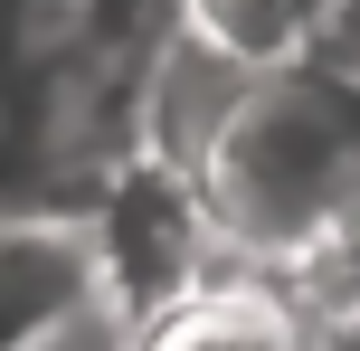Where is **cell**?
<instances>
[{
  "label": "cell",
  "instance_id": "1",
  "mask_svg": "<svg viewBox=\"0 0 360 351\" xmlns=\"http://www.w3.org/2000/svg\"><path fill=\"white\" fill-rule=\"evenodd\" d=\"M237 276L323 285L360 266V95L313 67L256 76L209 162L190 171Z\"/></svg>",
  "mask_w": 360,
  "mask_h": 351
},
{
  "label": "cell",
  "instance_id": "8",
  "mask_svg": "<svg viewBox=\"0 0 360 351\" xmlns=\"http://www.w3.org/2000/svg\"><path fill=\"white\" fill-rule=\"evenodd\" d=\"M29 171H38V86L0 67V209L10 190H29Z\"/></svg>",
  "mask_w": 360,
  "mask_h": 351
},
{
  "label": "cell",
  "instance_id": "3",
  "mask_svg": "<svg viewBox=\"0 0 360 351\" xmlns=\"http://www.w3.org/2000/svg\"><path fill=\"white\" fill-rule=\"evenodd\" d=\"M95 257L76 209L10 200L0 209V351H48L76 323H95Z\"/></svg>",
  "mask_w": 360,
  "mask_h": 351
},
{
  "label": "cell",
  "instance_id": "4",
  "mask_svg": "<svg viewBox=\"0 0 360 351\" xmlns=\"http://www.w3.org/2000/svg\"><path fill=\"white\" fill-rule=\"evenodd\" d=\"M247 86L256 76L237 67V57H218L199 29L171 19V38L143 57V152L171 162V171H199L209 143L228 133V114L247 105Z\"/></svg>",
  "mask_w": 360,
  "mask_h": 351
},
{
  "label": "cell",
  "instance_id": "9",
  "mask_svg": "<svg viewBox=\"0 0 360 351\" xmlns=\"http://www.w3.org/2000/svg\"><path fill=\"white\" fill-rule=\"evenodd\" d=\"M294 304H304V342L313 351H360V276H323Z\"/></svg>",
  "mask_w": 360,
  "mask_h": 351
},
{
  "label": "cell",
  "instance_id": "2",
  "mask_svg": "<svg viewBox=\"0 0 360 351\" xmlns=\"http://www.w3.org/2000/svg\"><path fill=\"white\" fill-rule=\"evenodd\" d=\"M76 219H86V257H95V304L124 333L162 323L171 304H190L199 285L228 276L218 228L199 209V181L171 171V162H152V152H133Z\"/></svg>",
  "mask_w": 360,
  "mask_h": 351
},
{
  "label": "cell",
  "instance_id": "6",
  "mask_svg": "<svg viewBox=\"0 0 360 351\" xmlns=\"http://www.w3.org/2000/svg\"><path fill=\"white\" fill-rule=\"evenodd\" d=\"M133 38H143L133 0H0V67L29 86L86 67L105 48H133Z\"/></svg>",
  "mask_w": 360,
  "mask_h": 351
},
{
  "label": "cell",
  "instance_id": "10",
  "mask_svg": "<svg viewBox=\"0 0 360 351\" xmlns=\"http://www.w3.org/2000/svg\"><path fill=\"white\" fill-rule=\"evenodd\" d=\"M48 351H124V323L95 314V323H76V333H67V342H48Z\"/></svg>",
  "mask_w": 360,
  "mask_h": 351
},
{
  "label": "cell",
  "instance_id": "7",
  "mask_svg": "<svg viewBox=\"0 0 360 351\" xmlns=\"http://www.w3.org/2000/svg\"><path fill=\"white\" fill-rule=\"evenodd\" d=\"M332 0H180V29H199L218 57H237L247 76H285L313 57Z\"/></svg>",
  "mask_w": 360,
  "mask_h": 351
},
{
  "label": "cell",
  "instance_id": "5",
  "mask_svg": "<svg viewBox=\"0 0 360 351\" xmlns=\"http://www.w3.org/2000/svg\"><path fill=\"white\" fill-rule=\"evenodd\" d=\"M124 351H313L304 342V304H294V285L275 276H218L199 285L190 304H171L162 323H143V333H124Z\"/></svg>",
  "mask_w": 360,
  "mask_h": 351
}]
</instances>
